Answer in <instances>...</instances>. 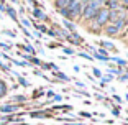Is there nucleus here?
I'll return each instance as SVG.
<instances>
[{"label":"nucleus","mask_w":128,"mask_h":125,"mask_svg":"<svg viewBox=\"0 0 128 125\" xmlns=\"http://www.w3.org/2000/svg\"><path fill=\"white\" fill-rule=\"evenodd\" d=\"M104 2H86L84 4V12H82V17L84 20H94L97 17L98 10L102 8Z\"/></svg>","instance_id":"obj_1"},{"label":"nucleus","mask_w":128,"mask_h":125,"mask_svg":"<svg viewBox=\"0 0 128 125\" xmlns=\"http://www.w3.org/2000/svg\"><path fill=\"white\" fill-rule=\"evenodd\" d=\"M94 20H95V23H97L98 27H100V25H105L107 22H110V10L108 8H100L97 17H95Z\"/></svg>","instance_id":"obj_2"},{"label":"nucleus","mask_w":128,"mask_h":125,"mask_svg":"<svg viewBox=\"0 0 128 125\" xmlns=\"http://www.w3.org/2000/svg\"><path fill=\"white\" fill-rule=\"evenodd\" d=\"M84 4H86V2H77V0H74V2H69V10L72 12V15H80V13H82L84 12Z\"/></svg>","instance_id":"obj_3"},{"label":"nucleus","mask_w":128,"mask_h":125,"mask_svg":"<svg viewBox=\"0 0 128 125\" xmlns=\"http://www.w3.org/2000/svg\"><path fill=\"white\" fill-rule=\"evenodd\" d=\"M18 109H20V105H16V104H10V105H2V107H0V112H2V114H10V112H16Z\"/></svg>","instance_id":"obj_4"},{"label":"nucleus","mask_w":128,"mask_h":125,"mask_svg":"<svg viewBox=\"0 0 128 125\" xmlns=\"http://www.w3.org/2000/svg\"><path fill=\"white\" fill-rule=\"evenodd\" d=\"M112 25H113V27H115V28H117V30H118V31H120V30H122V28H123V27H125V25H126V18H125V17H123V15H120V17H118V18H117V20H115V22H113V23H112Z\"/></svg>","instance_id":"obj_5"},{"label":"nucleus","mask_w":128,"mask_h":125,"mask_svg":"<svg viewBox=\"0 0 128 125\" xmlns=\"http://www.w3.org/2000/svg\"><path fill=\"white\" fill-rule=\"evenodd\" d=\"M8 13V17H10L13 22H18V17H16V10L13 7H10V5H7V10H5Z\"/></svg>","instance_id":"obj_6"},{"label":"nucleus","mask_w":128,"mask_h":125,"mask_svg":"<svg viewBox=\"0 0 128 125\" xmlns=\"http://www.w3.org/2000/svg\"><path fill=\"white\" fill-rule=\"evenodd\" d=\"M7 92H8V86H7V82H5L4 79H0V99L5 97V95H7Z\"/></svg>","instance_id":"obj_7"},{"label":"nucleus","mask_w":128,"mask_h":125,"mask_svg":"<svg viewBox=\"0 0 128 125\" xmlns=\"http://www.w3.org/2000/svg\"><path fill=\"white\" fill-rule=\"evenodd\" d=\"M30 117L31 118H46V117H51V114H48V112H31Z\"/></svg>","instance_id":"obj_8"},{"label":"nucleus","mask_w":128,"mask_h":125,"mask_svg":"<svg viewBox=\"0 0 128 125\" xmlns=\"http://www.w3.org/2000/svg\"><path fill=\"white\" fill-rule=\"evenodd\" d=\"M62 17H66V20H72L74 18V15H72V12L69 10V8H62V10H58Z\"/></svg>","instance_id":"obj_9"},{"label":"nucleus","mask_w":128,"mask_h":125,"mask_svg":"<svg viewBox=\"0 0 128 125\" xmlns=\"http://www.w3.org/2000/svg\"><path fill=\"white\" fill-rule=\"evenodd\" d=\"M18 48H22L23 51L30 53V56H33V54H34V48H33L31 45H26V46H25V45H18Z\"/></svg>","instance_id":"obj_10"},{"label":"nucleus","mask_w":128,"mask_h":125,"mask_svg":"<svg viewBox=\"0 0 128 125\" xmlns=\"http://www.w3.org/2000/svg\"><path fill=\"white\" fill-rule=\"evenodd\" d=\"M33 15L36 17V18H40V20H46V18H48V17H46L41 10H40V8H33Z\"/></svg>","instance_id":"obj_11"},{"label":"nucleus","mask_w":128,"mask_h":125,"mask_svg":"<svg viewBox=\"0 0 128 125\" xmlns=\"http://www.w3.org/2000/svg\"><path fill=\"white\" fill-rule=\"evenodd\" d=\"M12 102L25 104V102H26V97H25V95H13V97H12Z\"/></svg>","instance_id":"obj_12"},{"label":"nucleus","mask_w":128,"mask_h":125,"mask_svg":"<svg viewBox=\"0 0 128 125\" xmlns=\"http://www.w3.org/2000/svg\"><path fill=\"white\" fill-rule=\"evenodd\" d=\"M105 33L112 36V35H117V33H118V30H117V28H115V27H113V25H108V27L105 28Z\"/></svg>","instance_id":"obj_13"},{"label":"nucleus","mask_w":128,"mask_h":125,"mask_svg":"<svg viewBox=\"0 0 128 125\" xmlns=\"http://www.w3.org/2000/svg\"><path fill=\"white\" fill-rule=\"evenodd\" d=\"M54 76H56L58 79H62V81H69V77L66 76L64 72H61V71H56V72H54Z\"/></svg>","instance_id":"obj_14"},{"label":"nucleus","mask_w":128,"mask_h":125,"mask_svg":"<svg viewBox=\"0 0 128 125\" xmlns=\"http://www.w3.org/2000/svg\"><path fill=\"white\" fill-rule=\"evenodd\" d=\"M64 27H66V28H69V30H71L72 33H74V30H76V25H74V23H71L69 20H64Z\"/></svg>","instance_id":"obj_15"},{"label":"nucleus","mask_w":128,"mask_h":125,"mask_svg":"<svg viewBox=\"0 0 128 125\" xmlns=\"http://www.w3.org/2000/svg\"><path fill=\"white\" fill-rule=\"evenodd\" d=\"M112 61L118 63L120 66H126V64H128V61H125V59H120V58H112Z\"/></svg>","instance_id":"obj_16"},{"label":"nucleus","mask_w":128,"mask_h":125,"mask_svg":"<svg viewBox=\"0 0 128 125\" xmlns=\"http://www.w3.org/2000/svg\"><path fill=\"white\" fill-rule=\"evenodd\" d=\"M28 61H31V63L36 64V66H41V61L38 59V58H34V56H30V58H28Z\"/></svg>","instance_id":"obj_17"},{"label":"nucleus","mask_w":128,"mask_h":125,"mask_svg":"<svg viewBox=\"0 0 128 125\" xmlns=\"http://www.w3.org/2000/svg\"><path fill=\"white\" fill-rule=\"evenodd\" d=\"M22 27L23 28H30L31 27V22H30V20H26V18H22Z\"/></svg>","instance_id":"obj_18"},{"label":"nucleus","mask_w":128,"mask_h":125,"mask_svg":"<svg viewBox=\"0 0 128 125\" xmlns=\"http://www.w3.org/2000/svg\"><path fill=\"white\" fill-rule=\"evenodd\" d=\"M0 69H4L5 72H8V71H10V66H8V64H5L4 61H0Z\"/></svg>","instance_id":"obj_19"},{"label":"nucleus","mask_w":128,"mask_h":125,"mask_svg":"<svg viewBox=\"0 0 128 125\" xmlns=\"http://www.w3.org/2000/svg\"><path fill=\"white\" fill-rule=\"evenodd\" d=\"M18 82H20V84H22V86H23V87H28V81H26V79H25V77H20V76H18Z\"/></svg>","instance_id":"obj_20"},{"label":"nucleus","mask_w":128,"mask_h":125,"mask_svg":"<svg viewBox=\"0 0 128 125\" xmlns=\"http://www.w3.org/2000/svg\"><path fill=\"white\" fill-rule=\"evenodd\" d=\"M100 45L105 46V48H108V49H113V48H115V46H113L112 43H108V41H100Z\"/></svg>","instance_id":"obj_21"},{"label":"nucleus","mask_w":128,"mask_h":125,"mask_svg":"<svg viewBox=\"0 0 128 125\" xmlns=\"http://www.w3.org/2000/svg\"><path fill=\"white\" fill-rule=\"evenodd\" d=\"M79 56H80V58H86L87 61H92V59H94V58H92L90 54H87V53H84V51H82V53H79Z\"/></svg>","instance_id":"obj_22"},{"label":"nucleus","mask_w":128,"mask_h":125,"mask_svg":"<svg viewBox=\"0 0 128 125\" xmlns=\"http://www.w3.org/2000/svg\"><path fill=\"white\" fill-rule=\"evenodd\" d=\"M92 71H94V76H95V77H98V79H100V77H102V72L98 71L97 68H94V69H92Z\"/></svg>","instance_id":"obj_23"},{"label":"nucleus","mask_w":128,"mask_h":125,"mask_svg":"<svg viewBox=\"0 0 128 125\" xmlns=\"http://www.w3.org/2000/svg\"><path fill=\"white\" fill-rule=\"evenodd\" d=\"M62 49L66 54H74V49H71V48H62Z\"/></svg>","instance_id":"obj_24"},{"label":"nucleus","mask_w":128,"mask_h":125,"mask_svg":"<svg viewBox=\"0 0 128 125\" xmlns=\"http://www.w3.org/2000/svg\"><path fill=\"white\" fill-rule=\"evenodd\" d=\"M51 66H53V64H48V63H41V68H43V69H51Z\"/></svg>","instance_id":"obj_25"},{"label":"nucleus","mask_w":128,"mask_h":125,"mask_svg":"<svg viewBox=\"0 0 128 125\" xmlns=\"http://www.w3.org/2000/svg\"><path fill=\"white\" fill-rule=\"evenodd\" d=\"M4 33H5V35H8V36H12V38H15V33H13V31H10V30H5Z\"/></svg>","instance_id":"obj_26"},{"label":"nucleus","mask_w":128,"mask_h":125,"mask_svg":"<svg viewBox=\"0 0 128 125\" xmlns=\"http://www.w3.org/2000/svg\"><path fill=\"white\" fill-rule=\"evenodd\" d=\"M112 114L115 115V117H118V115H120V112H118V109H117V107H113V109H112Z\"/></svg>","instance_id":"obj_27"},{"label":"nucleus","mask_w":128,"mask_h":125,"mask_svg":"<svg viewBox=\"0 0 128 125\" xmlns=\"http://www.w3.org/2000/svg\"><path fill=\"white\" fill-rule=\"evenodd\" d=\"M5 10H7V4L0 2V12H5Z\"/></svg>","instance_id":"obj_28"},{"label":"nucleus","mask_w":128,"mask_h":125,"mask_svg":"<svg viewBox=\"0 0 128 125\" xmlns=\"http://www.w3.org/2000/svg\"><path fill=\"white\" fill-rule=\"evenodd\" d=\"M79 115H80V117H90V112H79Z\"/></svg>","instance_id":"obj_29"},{"label":"nucleus","mask_w":128,"mask_h":125,"mask_svg":"<svg viewBox=\"0 0 128 125\" xmlns=\"http://www.w3.org/2000/svg\"><path fill=\"white\" fill-rule=\"evenodd\" d=\"M95 97H97L98 100H105V97H104V95H98V94H97V95H95Z\"/></svg>","instance_id":"obj_30"}]
</instances>
